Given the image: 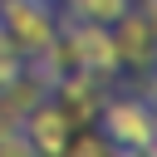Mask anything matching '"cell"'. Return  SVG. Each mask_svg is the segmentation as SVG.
Returning a JSON list of instances; mask_svg holds the SVG:
<instances>
[{
  "label": "cell",
  "instance_id": "11",
  "mask_svg": "<svg viewBox=\"0 0 157 157\" xmlns=\"http://www.w3.org/2000/svg\"><path fill=\"white\" fill-rule=\"evenodd\" d=\"M113 157H152V152H137V147H113Z\"/></svg>",
  "mask_w": 157,
  "mask_h": 157
},
{
  "label": "cell",
  "instance_id": "10",
  "mask_svg": "<svg viewBox=\"0 0 157 157\" xmlns=\"http://www.w3.org/2000/svg\"><path fill=\"white\" fill-rule=\"evenodd\" d=\"M20 69H25V59H20L10 44H0V93H5V88L20 78Z\"/></svg>",
  "mask_w": 157,
  "mask_h": 157
},
{
  "label": "cell",
  "instance_id": "8",
  "mask_svg": "<svg viewBox=\"0 0 157 157\" xmlns=\"http://www.w3.org/2000/svg\"><path fill=\"white\" fill-rule=\"evenodd\" d=\"M64 157H113V142L88 123V128H74V137H69Z\"/></svg>",
  "mask_w": 157,
  "mask_h": 157
},
{
  "label": "cell",
  "instance_id": "6",
  "mask_svg": "<svg viewBox=\"0 0 157 157\" xmlns=\"http://www.w3.org/2000/svg\"><path fill=\"white\" fill-rule=\"evenodd\" d=\"M69 39H74V54H78V69H88V74H98V78H113L123 64H118V49H113V34H108V25H88V20H69V29H64Z\"/></svg>",
  "mask_w": 157,
  "mask_h": 157
},
{
  "label": "cell",
  "instance_id": "4",
  "mask_svg": "<svg viewBox=\"0 0 157 157\" xmlns=\"http://www.w3.org/2000/svg\"><path fill=\"white\" fill-rule=\"evenodd\" d=\"M108 34H113V49H118L123 69H142V74L152 69V54H157V25H152V15H142L132 5V10H123L108 25Z\"/></svg>",
  "mask_w": 157,
  "mask_h": 157
},
{
  "label": "cell",
  "instance_id": "7",
  "mask_svg": "<svg viewBox=\"0 0 157 157\" xmlns=\"http://www.w3.org/2000/svg\"><path fill=\"white\" fill-rule=\"evenodd\" d=\"M123 10H132V0H69V20H88V25H113Z\"/></svg>",
  "mask_w": 157,
  "mask_h": 157
},
{
  "label": "cell",
  "instance_id": "9",
  "mask_svg": "<svg viewBox=\"0 0 157 157\" xmlns=\"http://www.w3.org/2000/svg\"><path fill=\"white\" fill-rule=\"evenodd\" d=\"M0 157H39V152L25 142L20 128H5V132H0Z\"/></svg>",
  "mask_w": 157,
  "mask_h": 157
},
{
  "label": "cell",
  "instance_id": "5",
  "mask_svg": "<svg viewBox=\"0 0 157 157\" xmlns=\"http://www.w3.org/2000/svg\"><path fill=\"white\" fill-rule=\"evenodd\" d=\"M20 132H25V142H29L39 157H64V147H69V137H74V123L64 118V108H59L54 98H39V103L20 118Z\"/></svg>",
  "mask_w": 157,
  "mask_h": 157
},
{
  "label": "cell",
  "instance_id": "1",
  "mask_svg": "<svg viewBox=\"0 0 157 157\" xmlns=\"http://www.w3.org/2000/svg\"><path fill=\"white\" fill-rule=\"evenodd\" d=\"M113 147H137V152H157V123H152V98L142 93H123V98H103L98 123H93Z\"/></svg>",
  "mask_w": 157,
  "mask_h": 157
},
{
  "label": "cell",
  "instance_id": "3",
  "mask_svg": "<svg viewBox=\"0 0 157 157\" xmlns=\"http://www.w3.org/2000/svg\"><path fill=\"white\" fill-rule=\"evenodd\" d=\"M103 83L108 78H98V74H88V69H69L64 78H54V88H49V98L64 108V118L74 123V128H88V123H98V108H103Z\"/></svg>",
  "mask_w": 157,
  "mask_h": 157
},
{
  "label": "cell",
  "instance_id": "2",
  "mask_svg": "<svg viewBox=\"0 0 157 157\" xmlns=\"http://www.w3.org/2000/svg\"><path fill=\"white\" fill-rule=\"evenodd\" d=\"M0 29H5V44L20 59H29L59 34V20L49 0H0Z\"/></svg>",
  "mask_w": 157,
  "mask_h": 157
}]
</instances>
